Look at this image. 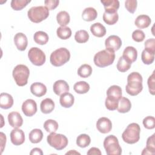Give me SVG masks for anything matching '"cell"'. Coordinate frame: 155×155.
I'll list each match as a JSON object with an SVG mask.
<instances>
[{"label":"cell","mask_w":155,"mask_h":155,"mask_svg":"<svg viewBox=\"0 0 155 155\" xmlns=\"http://www.w3.org/2000/svg\"><path fill=\"white\" fill-rule=\"evenodd\" d=\"M142 77L138 72H132L127 77V84L125 87L126 92L131 96H136L142 89Z\"/></svg>","instance_id":"1"},{"label":"cell","mask_w":155,"mask_h":155,"mask_svg":"<svg viewBox=\"0 0 155 155\" xmlns=\"http://www.w3.org/2000/svg\"><path fill=\"white\" fill-rule=\"evenodd\" d=\"M115 59L114 51L108 49L102 50L95 54L94 56V63L99 67H105L111 65Z\"/></svg>","instance_id":"2"},{"label":"cell","mask_w":155,"mask_h":155,"mask_svg":"<svg viewBox=\"0 0 155 155\" xmlns=\"http://www.w3.org/2000/svg\"><path fill=\"white\" fill-rule=\"evenodd\" d=\"M140 126L136 123L130 124L122 134L123 140L128 143L133 144L137 142L140 139Z\"/></svg>","instance_id":"3"},{"label":"cell","mask_w":155,"mask_h":155,"mask_svg":"<svg viewBox=\"0 0 155 155\" xmlns=\"http://www.w3.org/2000/svg\"><path fill=\"white\" fill-rule=\"evenodd\" d=\"M70 58V53L66 48L61 47L51 53L50 57V63L55 67H60L67 63Z\"/></svg>","instance_id":"4"},{"label":"cell","mask_w":155,"mask_h":155,"mask_svg":"<svg viewBox=\"0 0 155 155\" xmlns=\"http://www.w3.org/2000/svg\"><path fill=\"white\" fill-rule=\"evenodd\" d=\"M12 74L16 84L18 86L22 87L27 84L30 70L26 65L19 64L14 68Z\"/></svg>","instance_id":"5"},{"label":"cell","mask_w":155,"mask_h":155,"mask_svg":"<svg viewBox=\"0 0 155 155\" xmlns=\"http://www.w3.org/2000/svg\"><path fill=\"white\" fill-rule=\"evenodd\" d=\"M49 15V10L44 6H36L30 8L27 16L29 19L35 23H39L45 20Z\"/></svg>","instance_id":"6"},{"label":"cell","mask_w":155,"mask_h":155,"mask_svg":"<svg viewBox=\"0 0 155 155\" xmlns=\"http://www.w3.org/2000/svg\"><path fill=\"white\" fill-rule=\"evenodd\" d=\"M104 147L108 155H120L122 153L118 139L114 135H109L105 138Z\"/></svg>","instance_id":"7"},{"label":"cell","mask_w":155,"mask_h":155,"mask_svg":"<svg viewBox=\"0 0 155 155\" xmlns=\"http://www.w3.org/2000/svg\"><path fill=\"white\" fill-rule=\"evenodd\" d=\"M47 140L49 145L56 150H61L65 148L68 145V139L62 134H57L55 132L50 133L47 136Z\"/></svg>","instance_id":"8"},{"label":"cell","mask_w":155,"mask_h":155,"mask_svg":"<svg viewBox=\"0 0 155 155\" xmlns=\"http://www.w3.org/2000/svg\"><path fill=\"white\" fill-rule=\"evenodd\" d=\"M28 57L30 62L36 66L42 65L46 60L45 53L38 47L31 48L28 52Z\"/></svg>","instance_id":"9"},{"label":"cell","mask_w":155,"mask_h":155,"mask_svg":"<svg viewBox=\"0 0 155 155\" xmlns=\"http://www.w3.org/2000/svg\"><path fill=\"white\" fill-rule=\"evenodd\" d=\"M105 45L106 49L114 52L120 48L122 45L121 39L116 35H111L106 39Z\"/></svg>","instance_id":"10"},{"label":"cell","mask_w":155,"mask_h":155,"mask_svg":"<svg viewBox=\"0 0 155 155\" xmlns=\"http://www.w3.org/2000/svg\"><path fill=\"white\" fill-rule=\"evenodd\" d=\"M22 111L26 116L31 117L33 116L37 111L36 102L31 99H27L22 105Z\"/></svg>","instance_id":"11"},{"label":"cell","mask_w":155,"mask_h":155,"mask_svg":"<svg viewBox=\"0 0 155 155\" xmlns=\"http://www.w3.org/2000/svg\"><path fill=\"white\" fill-rule=\"evenodd\" d=\"M96 128L100 133L103 134L108 133L112 128L111 121L107 117H102L97 120L96 122Z\"/></svg>","instance_id":"12"},{"label":"cell","mask_w":155,"mask_h":155,"mask_svg":"<svg viewBox=\"0 0 155 155\" xmlns=\"http://www.w3.org/2000/svg\"><path fill=\"white\" fill-rule=\"evenodd\" d=\"M10 140L15 145H20L25 141L24 131L19 128H14L10 133Z\"/></svg>","instance_id":"13"},{"label":"cell","mask_w":155,"mask_h":155,"mask_svg":"<svg viewBox=\"0 0 155 155\" xmlns=\"http://www.w3.org/2000/svg\"><path fill=\"white\" fill-rule=\"evenodd\" d=\"M8 121L11 127L18 128L22 126L23 119L21 114L16 111H12L8 114Z\"/></svg>","instance_id":"14"},{"label":"cell","mask_w":155,"mask_h":155,"mask_svg":"<svg viewBox=\"0 0 155 155\" xmlns=\"http://www.w3.org/2000/svg\"><path fill=\"white\" fill-rule=\"evenodd\" d=\"M14 42L16 48L20 51H24L28 44L27 36L22 33H18L14 37Z\"/></svg>","instance_id":"15"},{"label":"cell","mask_w":155,"mask_h":155,"mask_svg":"<svg viewBox=\"0 0 155 155\" xmlns=\"http://www.w3.org/2000/svg\"><path fill=\"white\" fill-rule=\"evenodd\" d=\"M53 89L56 94L61 96L65 93L68 92L70 88L68 83L66 81L64 80H58L54 83Z\"/></svg>","instance_id":"16"},{"label":"cell","mask_w":155,"mask_h":155,"mask_svg":"<svg viewBox=\"0 0 155 155\" xmlns=\"http://www.w3.org/2000/svg\"><path fill=\"white\" fill-rule=\"evenodd\" d=\"M101 3L104 5L105 12L115 13L119 8V1L118 0H101Z\"/></svg>","instance_id":"17"},{"label":"cell","mask_w":155,"mask_h":155,"mask_svg":"<svg viewBox=\"0 0 155 155\" xmlns=\"http://www.w3.org/2000/svg\"><path fill=\"white\" fill-rule=\"evenodd\" d=\"M30 91L33 95L37 97H41L45 94L47 87L42 83L35 82L30 86Z\"/></svg>","instance_id":"18"},{"label":"cell","mask_w":155,"mask_h":155,"mask_svg":"<svg viewBox=\"0 0 155 155\" xmlns=\"http://www.w3.org/2000/svg\"><path fill=\"white\" fill-rule=\"evenodd\" d=\"M122 89L118 85H112L107 91V97L114 101H119L122 97Z\"/></svg>","instance_id":"19"},{"label":"cell","mask_w":155,"mask_h":155,"mask_svg":"<svg viewBox=\"0 0 155 155\" xmlns=\"http://www.w3.org/2000/svg\"><path fill=\"white\" fill-rule=\"evenodd\" d=\"M13 105V99L12 95L7 93L0 94V107L2 109H8Z\"/></svg>","instance_id":"20"},{"label":"cell","mask_w":155,"mask_h":155,"mask_svg":"<svg viewBox=\"0 0 155 155\" xmlns=\"http://www.w3.org/2000/svg\"><path fill=\"white\" fill-rule=\"evenodd\" d=\"M122 56L127 59L131 64L136 61L137 57V50L131 46L127 47L124 51Z\"/></svg>","instance_id":"21"},{"label":"cell","mask_w":155,"mask_h":155,"mask_svg":"<svg viewBox=\"0 0 155 155\" xmlns=\"http://www.w3.org/2000/svg\"><path fill=\"white\" fill-rule=\"evenodd\" d=\"M131 108V103L130 101L128 98L122 96L118 102V105L117 107V111L121 113H125L128 112Z\"/></svg>","instance_id":"22"},{"label":"cell","mask_w":155,"mask_h":155,"mask_svg":"<svg viewBox=\"0 0 155 155\" xmlns=\"http://www.w3.org/2000/svg\"><path fill=\"white\" fill-rule=\"evenodd\" d=\"M151 22V20L148 15H140L136 18L134 24L137 27L142 29L147 28L150 25Z\"/></svg>","instance_id":"23"},{"label":"cell","mask_w":155,"mask_h":155,"mask_svg":"<svg viewBox=\"0 0 155 155\" xmlns=\"http://www.w3.org/2000/svg\"><path fill=\"white\" fill-rule=\"evenodd\" d=\"M74 102V98L72 94L67 92L62 94L60 96L59 102L62 107L64 108L71 107Z\"/></svg>","instance_id":"24"},{"label":"cell","mask_w":155,"mask_h":155,"mask_svg":"<svg viewBox=\"0 0 155 155\" xmlns=\"http://www.w3.org/2000/svg\"><path fill=\"white\" fill-rule=\"evenodd\" d=\"M90 31L94 36L98 38L103 37L106 34L105 27L100 22H96L92 24L90 27Z\"/></svg>","instance_id":"25"},{"label":"cell","mask_w":155,"mask_h":155,"mask_svg":"<svg viewBox=\"0 0 155 155\" xmlns=\"http://www.w3.org/2000/svg\"><path fill=\"white\" fill-rule=\"evenodd\" d=\"M54 102L51 99L46 98L41 102V111L44 114L50 113L54 110Z\"/></svg>","instance_id":"26"},{"label":"cell","mask_w":155,"mask_h":155,"mask_svg":"<svg viewBox=\"0 0 155 155\" xmlns=\"http://www.w3.org/2000/svg\"><path fill=\"white\" fill-rule=\"evenodd\" d=\"M155 134L149 137L147 140V147L142 152V154H154L155 153Z\"/></svg>","instance_id":"27"},{"label":"cell","mask_w":155,"mask_h":155,"mask_svg":"<svg viewBox=\"0 0 155 155\" xmlns=\"http://www.w3.org/2000/svg\"><path fill=\"white\" fill-rule=\"evenodd\" d=\"M97 16V11L93 7H87L82 12V19L85 21H92L94 20Z\"/></svg>","instance_id":"28"},{"label":"cell","mask_w":155,"mask_h":155,"mask_svg":"<svg viewBox=\"0 0 155 155\" xmlns=\"http://www.w3.org/2000/svg\"><path fill=\"white\" fill-rule=\"evenodd\" d=\"M30 141L33 143H38L40 142L43 138L42 131L40 129L35 128L32 130L28 135Z\"/></svg>","instance_id":"29"},{"label":"cell","mask_w":155,"mask_h":155,"mask_svg":"<svg viewBox=\"0 0 155 155\" xmlns=\"http://www.w3.org/2000/svg\"><path fill=\"white\" fill-rule=\"evenodd\" d=\"M35 42L39 45H45L48 41V35L44 31H36L33 36Z\"/></svg>","instance_id":"30"},{"label":"cell","mask_w":155,"mask_h":155,"mask_svg":"<svg viewBox=\"0 0 155 155\" xmlns=\"http://www.w3.org/2000/svg\"><path fill=\"white\" fill-rule=\"evenodd\" d=\"M56 20L61 27H64L70 22V17L66 11H61L57 14Z\"/></svg>","instance_id":"31"},{"label":"cell","mask_w":155,"mask_h":155,"mask_svg":"<svg viewBox=\"0 0 155 155\" xmlns=\"http://www.w3.org/2000/svg\"><path fill=\"white\" fill-rule=\"evenodd\" d=\"M73 89L78 94H85L89 91L90 85L85 81H79L74 84Z\"/></svg>","instance_id":"32"},{"label":"cell","mask_w":155,"mask_h":155,"mask_svg":"<svg viewBox=\"0 0 155 155\" xmlns=\"http://www.w3.org/2000/svg\"><path fill=\"white\" fill-rule=\"evenodd\" d=\"M119 19V15L117 12L107 13L104 12L103 15V20L108 25H113L116 24Z\"/></svg>","instance_id":"33"},{"label":"cell","mask_w":155,"mask_h":155,"mask_svg":"<svg viewBox=\"0 0 155 155\" xmlns=\"http://www.w3.org/2000/svg\"><path fill=\"white\" fill-rule=\"evenodd\" d=\"M56 34L58 38L61 39H67L71 36V30L68 27H59L56 30Z\"/></svg>","instance_id":"34"},{"label":"cell","mask_w":155,"mask_h":155,"mask_svg":"<svg viewBox=\"0 0 155 155\" xmlns=\"http://www.w3.org/2000/svg\"><path fill=\"white\" fill-rule=\"evenodd\" d=\"M91 142L90 137L86 134H81L77 137L76 144L81 148L88 147Z\"/></svg>","instance_id":"35"},{"label":"cell","mask_w":155,"mask_h":155,"mask_svg":"<svg viewBox=\"0 0 155 155\" xmlns=\"http://www.w3.org/2000/svg\"><path fill=\"white\" fill-rule=\"evenodd\" d=\"M131 64L125 59L123 56H120L117 63V69L120 72H125L131 67Z\"/></svg>","instance_id":"36"},{"label":"cell","mask_w":155,"mask_h":155,"mask_svg":"<svg viewBox=\"0 0 155 155\" xmlns=\"http://www.w3.org/2000/svg\"><path fill=\"white\" fill-rule=\"evenodd\" d=\"M92 73L91 67L87 64H83L78 70V75L83 78H86L89 77Z\"/></svg>","instance_id":"37"},{"label":"cell","mask_w":155,"mask_h":155,"mask_svg":"<svg viewBox=\"0 0 155 155\" xmlns=\"http://www.w3.org/2000/svg\"><path fill=\"white\" fill-rule=\"evenodd\" d=\"M74 39L78 43H85L87 42L89 39V34L86 30H81L76 32Z\"/></svg>","instance_id":"38"},{"label":"cell","mask_w":155,"mask_h":155,"mask_svg":"<svg viewBox=\"0 0 155 155\" xmlns=\"http://www.w3.org/2000/svg\"><path fill=\"white\" fill-rule=\"evenodd\" d=\"M31 1L30 0H12L11 1L10 5L11 7L16 11L21 10L22 8L25 7L27 5L30 3Z\"/></svg>","instance_id":"39"},{"label":"cell","mask_w":155,"mask_h":155,"mask_svg":"<svg viewBox=\"0 0 155 155\" xmlns=\"http://www.w3.org/2000/svg\"><path fill=\"white\" fill-rule=\"evenodd\" d=\"M44 128L48 133L55 132L58 128V124L54 120L48 119L44 122Z\"/></svg>","instance_id":"40"},{"label":"cell","mask_w":155,"mask_h":155,"mask_svg":"<svg viewBox=\"0 0 155 155\" xmlns=\"http://www.w3.org/2000/svg\"><path fill=\"white\" fill-rule=\"evenodd\" d=\"M141 59L143 63L147 65H150L152 64L154 60V54L151 53L144 49L141 54Z\"/></svg>","instance_id":"41"},{"label":"cell","mask_w":155,"mask_h":155,"mask_svg":"<svg viewBox=\"0 0 155 155\" xmlns=\"http://www.w3.org/2000/svg\"><path fill=\"white\" fill-rule=\"evenodd\" d=\"M142 122L147 129L151 130L155 127V119L153 116H147L143 119Z\"/></svg>","instance_id":"42"},{"label":"cell","mask_w":155,"mask_h":155,"mask_svg":"<svg viewBox=\"0 0 155 155\" xmlns=\"http://www.w3.org/2000/svg\"><path fill=\"white\" fill-rule=\"evenodd\" d=\"M136 0H127L125 2V7L131 13H134L137 8Z\"/></svg>","instance_id":"43"},{"label":"cell","mask_w":155,"mask_h":155,"mask_svg":"<svg viewBox=\"0 0 155 155\" xmlns=\"http://www.w3.org/2000/svg\"><path fill=\"white\" fill-rule=\"evenodd\" d=\"M145 38L144 32L140 30H136L132 33L133 39L137 42H142Z\"/></svg>","instance_id":"44"},{"label":"cell","mask_w":155,"mask_h":155,"mask_svg":"<svg viewBox=\"0 0 155 155\" xmlns=\"http://www.w3.org/2000/svg\"><path fill=\"white\" fill-rule=\"evenodd\" d=\"M144 45L145 50L151 53H155V39L154 38H150L147 40Z\"/></svg>","instance_id":"45"},{"label":"cell","mask_w":155,"mask_h":155,"mask_svg":"<svg viewBox=\"0 0 155 155\" xmlns=\"http://www.w3.org/2000/svg\"><path fill=\"white\" fill-rule=\"evenodd\" d=\"M118 102L119 101H114V100L109 99L108 97H107L105 99V105L106 108L108 110L113 111L117 109V107L118 105Z\"/></svg>","instance_id":"46"},{"label":"cell","mask_w":155,"mask_h":155,"mask_svg":"<svg viewBox=\"0 0 155 155\" xmlns=\"http://www.w3.org/2000/svg\"><path fill=\"white\" fill-rule=\"evenodd\" d=\"M154 71L152 73V74L148 78V89L150 93L154 95L155 93V87H154V82H155V79H154Z\"/></svg>","instance_id":"47"},{"label":"cell","mask_w":155,"mask_h":155,"mask_svg":"<svg viewBox=\"0 0 155 155\" xmlns=\"http://www.w3.org/2000/svg\"><path fill=\"white\" fill-rule=\"evenodd\" d=\"M59 1L58 0H46L44 1L45 7L48 10H54L59 5Z\"/></svg>","instance_id":"48"},{"label":"cell","mask_w":155,"mask_h":155,"mask_svg":"<svg viewBox=\"0 0 155 155\" xmlns=\"http://www.w3.org/2000/svg\"><path fill=\"white\" fill-rule=\"evenodd\" d=\"M87 154L88 155H101V150L96 147H92L88 150Z\"/></svg>","instance_id":"49"},{"label":"cell","mask_w":155,"mask_h":155,"mask_svg":"<svg viewBox=\"0 0 155 155\" xmlns=\"http://www.w3.org/2000/svg\"><path fill=\"white\" fill-rule=\"evenodd\" d=\"M0 136H1V153H2L4 147L5 145V143H6V136L5 134H4L2 132L0 133Z\"/></svg>","instance_id":"50"},{"label":"cell","mask_w":155,"mask_h":155,"mask_svg":"<svg viewBox=\"0 0 155 155\" xmlns=\"http://www.w3.org/2000/svg\"><path fill=\"white\" fill-rule=\"evenodd\" d=\"M30 154V155H35V154L42 155L43 153H42V150L41 148H34L31 151Z\"/></svg>","instance_id":"51"},{"label":"cell","mask_w":155,"mask_h":155,"mask_svg":"<svg viewBox=\"0 0 155 155\" xmlns=\"http://www.w3.org/2000/svg\"><path fill=\"white\" fill-rule=\"evenodd\" d=\"M80 154V153H78V152H77V151H76L75 150H70V151H68V152H67V153H66V154Z\"/></svg>","instance_id":"52"}]
</instances>
